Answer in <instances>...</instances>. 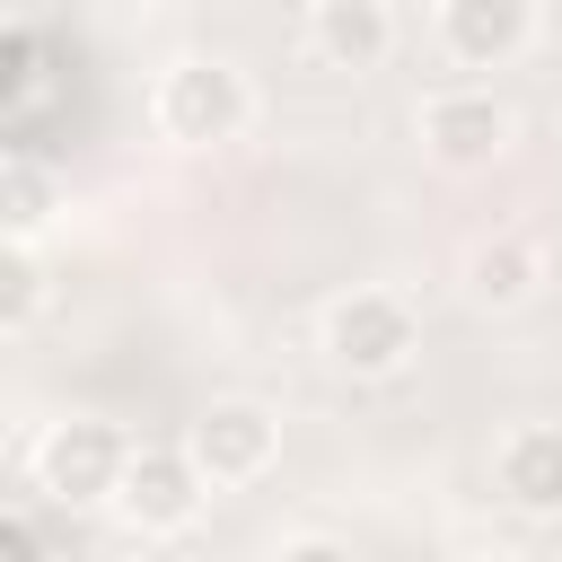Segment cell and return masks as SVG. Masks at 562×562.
Here are the masks:
<instances>
[{"label": "cell", "mask_w": 562, "mask_h": 562, "mask_svg": "<svg viewBox=\"0 0 562 562\" xmlns=\"http://www.w3.org/2000/svg\"><path fill=\"white\" fill-rule=\"evenodd\" d=\"M413 351H422V316L395 290H351L325 307V360L342 378H395Z\"/></svg>", "instance_id": "cell-2"}, {"label": "cell", "mask_w": 562, "mask_h": 562, "mask_svg": "<svg viewBox=\"0 0 562 562\" xmlns=\"http://www.w3.org/2000/svg\"><path fill=\"white\" fill-rule=\"evenodd\" d=\"M422 149L439 167H492L509 149V105L492 88H439L422 105Z\"/></svg>", "instance_id": "cell-6"}, {"label": "cell", "mask_w": 562, "mask_h": 562, "mask_svg": "<svg viewBox=\"0 0 562 562\" xmlns=\"http://www.w3.org/2000/svg\"><path fill=\"white\" fill-rule=\"evenodd\" d=\"M536 290H544V246H536V237L501 228V237H483V246L465 255V299H474V307H527Z\"/></svg>", "instance_id": "cell-9"}, {"label": "cell", "mask_w": 562, "mask_h": 562, "mask_svg": "<svg viewBox=\"0 0 562 562\" xmlns=\"http://www.w3.org/2000/svg\"><path fill=\"white\" fill-rule=\"evenodd\" d=\"M123 474H132V439L114 422H53L35 439V483L70 509H114Z\"/></svg>", "instance_id": "cell-3"}, {"label": "cell", "mask_w": 562, "mask_h": 562, "mask_svg": "<svg viewBox=\"0 0 562 562\" xmlns=\"http://www.w3.org/2000/svg\"><path fill=\"white\" fill-rule=\"evenodd\" d=\"M501 492H509V509H527V518H553V509H562V430H553V422L501 439Z\"/></svg>", "instance_id": "cell-10"}, {"label": "cell", "mask_w": 562, "mask_h": 562, "mask_svg": "<svg viewBox=\"0 0 562 562\" xmlns=\"http://www.w3.org/2000/svg\"><path fill=\"white\" fill-rule=\"evenodd\" d=\"M386 44H395L386 0H316L307 9V53L334 70H369V61H386Z\"/></svg>", "instance_id": "cell-8"}, {"label": "cell", "mask_w": 562, "mask_h": 562, "mask_svg": "<svg viewBox=\"0 0 562 562\" xmlns=\"http://www.w3.org/2000/svg\"><path fill=\"white\" fill-rule=\"evenodd\" d=\"M527 35H536L527 0H448L439 9V44H448L457 70H501V61L527 53Z\"/></svg>", "instance_id": "cell-7"}, {"label": "cell", "mask_w": 562, "mask_h": 562, "mask_svg": "<svg viewBox=\"0 0 562 562\" xmlns=\"http://www.w3.org/2000/svg\"><path fill=\"white\" fill-rule=\"evenodd\" d=\"M281 562H351V553L325 544V536H299V544H281Z\"/></svg>", "instance_id": "cell-14"}, {"label": "cell", "mask_w": 562, "mask_h": 562, "mask_svg": "<svg viewBox=\"0 0 562 562\" xmlns=\"http://www.w3.org/2000/svg\"><path fill=\"white\" fill-rule=\"evenodd\" d=\"M35 307H44V255L0 246V325H35Z\"/></svg>", "instance_id": "cell-12"}, {"label": "cell", "mask_w": 562, "mask_h": 562, "mask_svg": "<svg viewBox=\"0 0 562 562\" xmlns=\"http://www.w3.org/2000/svg\"><path fill=\"white\" fill-rule=\"evenodd\" d=\"M246 114H255V88H246V70L220 61V53H184V61H167L158 88H149V123H158L176 149H220V140L246 132Z\"/></svg>", "instance_id": "cell-1"}, {"label": "cell", "mask_w": 562, "mask_h": 562, "mask_svg": "<svg viewBox=\"0 0 562 562\" xmlns=\"http://www.w3.org/2000/svg\"><path fill=\"white\" fill-rule=\"evenodd\" d=\"M202 501H211V483H202V465L184 457V439H176V448H167V439H140V448H132V474H123V492H114V509H123L132 536H176V527L202 518Z\"/></svg>", "instance_id": "cell-4"}, {"label": "cell", "mask_w": 562, "mask_h": 562, "mask_svg": "<svg viewBox=\"0 0 562 562\" xmlns=\"http://www.w3.org/2000/svg\"><path fill=\"white\" fill-rule=\"evenodd\" d=\"M272 448H281V422H272L263 404H246V395L202 404L193 430H184V457L202 465V483H255V474L272 465Z\"/></svg>", "instance_id": "cell-5"}, {"label": "cell", "mask_w": 562, "mask_h": 562, "mask_svg": "<svg viewBox=\"0 0 562 562\" xmlns=\"http://www.w3.org/2000/svg\"><path fill=\"white\" fill-rule=\"evenodd\" d=\"M0 562H44V544H35V527H26L18 509L0 518Z\"/></svg>", "instance_id": "cell-13"}, {"label": "cell", "mask_w": 562, "mask_h": 562, "mask_svg": "<svg viewBox=\"0 0 562 562\" xmlns=\"http://www.w3.org/2000/svg\"><path fill=\"white\" fill-rule=\"evenodd\" d=\"M44 220H53V176L18 149V158L0 167V228H9V246H35Z\"/></svg>", "instance_id": "cell-11"}]
</instances>
